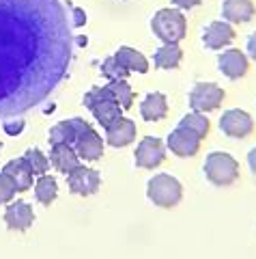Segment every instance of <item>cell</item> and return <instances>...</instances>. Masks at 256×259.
Segmentation results:
<instances>
[{"mask_svg":"<svg viewBox=\"0 0 256 259\" xmlns=\"http://www.w3.org/2000/svg\"><path fill=\"white\" fill-rule=\"evenodd\" d=\"M50 164L60 173H71L76 166H80V156L71 145H50Z\"/></svg>","mask_w":256,"mask_h":259,"instance_id":"15","label":"cell"},{"mask_svg":"<svg viewBox=\"0 0 256 259\" xmlns=\"http://www.w3.org/2000/svg\"><path fill=\"white\" fill-rule=\"evenodd\" d=\"M203 0H172L174 7H179V9H194V7H198Z\"/></svg>","mask_w":256,"mask_h":259,"instance_id":"29","label":"cell"},{"mask_svg":"<svg viewBox=\"0 0 256 259\" xmlns=\"http://www.w3.org/2000/svg\"><path fill=\"white\" fill-rule=\"evenodd\" d=\"M205 175L215 186H230L239 177V164L230 153L213 151L205 160Z\"/></svg>","mask_w":256,"mask_h":259,"instance_id":"4","label":"cell"},{"mask_svg":"<svg viewBox=\"0 0 256 259\" xmlns=\"http://www.w3.org/2000/svg\"><path fill=\"white\" fill-rule=\"evenodd\" d=\"M5 130H7V134H20L22 130H24V123H22V121H18V123H15V125L5 123Z\"/></svg>","mask_w":256,"mask_h":259,"instance_id":"32","label":"cell"},{"mask_svg":"<svg viewBox=\"0 0 256 259\" xmlns=\"http://www.w3.org/2000/svg\"><path fill=\"white\" fill-rule=\"evenodd\" d=\"M82 123H84V119H80V117L56 123L50 130V145H71L74 147L76 136L80 132V127H82Z\"/></svg>","mask_w":256,"mask_h":259,"instance_id":"17","label":"cell"},{"mask_svg":"<svg viewBox=\"0 0 256 259\" xmlns=\"http://www.w3.org/2000/svg\"><path fill=\"white\" fill-rule=\"evenodd\" d=\"M151 28L164 44H179L185 37L187 22L179 9H159L151 20Z\"/></svg>","mask_w":256,"mask_h":259,"instance_id":"2","label":"cell"},{"mask_svg":"<svg viewBox=\"0 0 256 259\" xmlns=\"http://www.w3.org/2000/svg\"><path fill=\"white\" fill-rule=\"evenodd\" d=\"M0 149H3V143H0Z\"/></svg>","mask_w":256,"mask_h":259,"instance_id":"34","label":"cell"},{"mask_svg":"<svg viewBox=\"0 0 256 259\" xmlns=\"http://www.w3.org/2000/svg\"><path fill=\"white\" fill-rule=\"evenodd\" d=\"M252 127H254L252 117L245 110H239V108L226 110L220 119V130L226 136H233V139H245L252 132Z\"/></svg>","mask_w":256,"mask_h":259,"instance_id":"8","label":"cell"},{"mask_svg":"<svg viewBox=\"0 0 256 259\" xmlns=\"http://www.w3.org/2000/svg\"><path fill=\"white\" fill-rule=\"evenodd\" d=\"M35 197L41 205H52V201L58 197V184L52 175H41L35 184Z\"/></svg>","mask_w":256,"mask_h":259,"instance_id":"23","label":"cell"},{"mask_svg":"<svg viewBox=\"0 0 256 259\" xmlns=\"http://www.w3.org/2000/svg\"><path fill=\"white\" fill-rule=\"evenodd\" d=\"M69 13L60 0H0V119L43 104L71 63Z\"/></svg>","mask_w":256,"mask_h":259,"instance_id":"1","label":"cell"},{"mask_svg":"<svg viewBox=\"0 0 256 259\" xmlns=\"http://www.w3.org/2000/svg\"><path fill=\"white\" fill-rule=\"evenodd\" d=\"M74 149L76 153L80 156V160H99L101 153H103V141L101 136L95 132V130L86 123H82V127H80V132L76 136V143H74Z\"/></svg>","mask_w":256,"mask_h":259,"instance_id":"6","label":"cell"},{"mask_svg":"<svg viewBox=\"0 0 256 259\" xmlns=\"http://www.w3.org/2000/svg\"><path fill=\"white\" fill-rule=\"evenodd\" d=\"M101 74L106 78H110V80H125L127 76H130V71H127L114 56H110V59H106L101 65Z\"/></svg>","mask_w":256,"mask_h":259,"instance_id":"27","label":"cell"},{"mask_svg":"<svg viewBox=\"0 0 256 259\" xmlns=\"http://www.w3.org/2000/svg\"><path fill=\"white\" fill-rule=\"evenodd\" d=\"M136 139V123L132 119H116L110 127H106V141L110 147H127Z\"/></svg>","mask_w":256,"mask_h":259,"instance_id":"13","label":"cell"},{"mask_svg":"<svg viewBox=\"0 0 256 259\" xmlns=\"http://www.w3.org/2000/svg\"><path fill=\"white\" fill-rule=\"evenodd\" d=\"M101 184V177L95 168H89V166H76L71 173H67V186L71 192L76 194H82V197H89V194L97 192Z\"/></svg>","mask_w":256,"mask_h":259,"instance_id":"7","label":"cell"},{"mask_svg":"<svg viewBox=\"0 0 256 259\" xmlns=\"http://www.w3.org/2000/svg\"><path fill=\"white\" fill-rule=\"evenodd\" d=\"M235 39V30L228 22H213L205 28V35H203V41L207 48L211 50H222L224 46H228L230 41Z\"/></svg>","mask_w":256,"mask_h":259,"instance_id":"16","label":"cell"},{"mask_svg":"<svg viewBox=\"0 0 256 259\" xmlns=\"http://www.w3.org/2000/svg\"><path fill=\"white\" fill-rule=\"evenodd\" d=\"M114 59L123 65V67L130 71H138V74H145V71L149 69V61L145 59V54H140L138 50H134V48H130V46H121L116 50V54H114Z\"/></svg>","mask_w":256,"mask_h":259,"instance_id":"20","label":"cell"},{"mask_svg":"<svg viewBox=\"0 0 256 259\" xmlns=\"http://www.w3.org/2000/svg\"><path fill=\"white\" fill-rule=\"evenodd\" d=\"M5 223L9 225V229L15 231H26L30 225L35 223V212L30 203L26 201H13V203L5 209Z\"/></svg>","mask_w":256,"mask_h":259,"instance_id":"11","label":"cell"},{"mask_svg":"<svg viewBox=\"0 0 256 259\" xmlns=\"http://www.w3.org/2000/svg\"><path fill=\"white\" fill-rule=\"evenodd\" d=\"M247 164H250V168H252V173H256V147L247 153Z\"/></svg>","mask_w":256,"mask_h":259,"instance_id":"33","label":"cell"},{"mask_svg":"<svg viewBox=\"0 0 256 259\" xmlns=\"http://www.w3.org/2000/svg\"><path fill=\"white\" fill-rule=\"evenodd\" d=\"M218 65H220V71L226 78L230 80H237V78H241L245 76V71H247V59H245V54L241 50H224L220 54V59H218Z\"/></svg>","mask_w":256,"mask_h":259,"instance_id":"12","label":"cell"},{"mask_svg":"<svg viewBox=\"0 0 256 259\" xmlns=\"http://www.w3.org/2000/svg\"><path fill=\"white\" fill-rule=\"evenodd\" d=\"M15 192L18 190H15L13 182L0 171V203H9V201L15 197Z\"/></svg>","mask_w":256,"mask_h":259,"instance_id":"28","label":"cell"},{"mask_svg":"<svg viewBox=\"0 0 256 259\" xmlns=\"http://www.w3.org/2000/svg\"><path fill=\"white\" fill-rule=\"evenodd\" d=\"M93 112V117L97 119V123H101V127L106 130L110 127L112 123H114L116 119H121V106L114 102V100H103V102H97L93 104V106L89 108Z\"/></svg>","mask_w":256,"mask_h":259,"instance_id":"21","label":"cell"},{"mask_svg":"<svg viewBox=\"0 0 256 259\" xmlns=\"http://www.w3.org/2000/svg\"><path fill=\"white\" fill-rule=\"evenodd\" d=\"M222 15H224V20H228L233 24L250 22L254 15V5H252V0H224Z\"/></svg>","mask_w":256,"mask_h":259,"instance_id":"18","label":"cell"},{"mask_svg":"<svg viewBox=\"0 0 256 259\" xmlns=\"http://www.w3.org/2000/svg\"><path fill=\"white\" fill-rule=\"evenodd\" d=\"M24 160L28 162L30 171H33V175H37V177L45 175L47 168H50V158L43 156V153L39 149H35V147H30L26 153H24Z\"/></svg>","mask_w":256,"mask_h":259,"instance_id":"26","label":"cell"},{"mask_svg":"<svg viewBox=\"0 0 256 259\" xmlns=\"http://www.w3.org/2000/svg\"><path fill=\"white\" fill-rule=\"evenodd\" d=\"M112 89V93H114V100L116 104L121 106L123 110H130L132 108V104H134V91H132V87L125 82V80H110V84Z\"/></svg>","mask_w":256,"mask_h":259,"instance_id":"25","label":"cell"},{"mask_svg":"<svg viewBox=\"0 0 256 259\" xmlns=\"http://www.w3.org/2000/svg\"><path fill=\"white\" fill-rule=\"evenodd\" d=\"M166 156V147L164 143L155 139V136H147L142 139L138 149H136V164L140 168H155L164 162Z\"/></svg>","mask_w":256,"mask_h":259,"instance_id":"9","label":"cell"},{"mask_svg":"<svg viewBox=\"0 0 256 259\" xmlns=\"http://www.w3.org/2000/svg\"><path fill=\"white\" fill-rule=\"evenodd\" d=\"M247 54L256 61V32H252V37L247 39Z\"/></svg>","mask_w":256,"mask_h":259,"instance_id":"31","label":"cell"},{"mask_svg":"<svg viewBox=\"0 0 256 259\" xmlns=\"http://www.w3.org/2000/svg\"><path fill=\"white\" fill-rule=\"evenodd\" d=\"M3 173L13 182V186H15V190H18V192H24V190H28L30 186H33V177L35 175H33L28 162L24 158H15L11 162H7L5 168H3Z\"/></svg>","mask_w":256,"mask_h":259,"instance_id":"14","label":"cell"},{"mask_svg":"<svg viewBox=\"0 0 256 259\" xmlns=\"http://www.w3.org/2000/svg\"><path fill=\"white\" fill-rule=\"evenodd\" d=\"M168 149L181 158H189L201 149V139H198L194 132H189V130L179 125L170 136H168Z\"/></svg>","mask_w":256,"mask_h":259,"instance_id":"10","label":"cell"},{"mask_svg":"<svg viewBox=\"0 0 256 259\" xmlns=\"http://www.w3.org/2000/svg\"><path fill=\"white\" fill-rule=\"evenodd\" d=\"M179 125L185 127V130H189V132H194L198 139H205L207 132H209V119H207L203 112H196V110L183 117Z\"/></svg>","mask_w":256,"mask_h":259,"instance_id":"24","label":"cell"},{"mask_svg":"<svg viewBox=\"0 0 256 259\" xmlns=\"http://www.w3.org/2000/svg\"><path fill=\"white\" fill-rule=\"evenodd\" d=\"M147 197L153 201L157 207H174L183 197V188L177 177L162 173L151 177L147 184Z\"/></svg>","mask_w":256,"mask_h":259,"instance_id":"3","label":"cell"},{"mask_svg":"<svg viewBox=\"0 0 256 259\" xmlns=\"http://www.w3.org/2000/svg\"><path fill=\"white\" fill-rule=\"evenodd\" d=\"M181 56H183V52H181L179 44H164L155 52L153 61H155V65L159 69H174L181 63Z\"/></svg>","mask_w":256,"mask_h":259,"instance_id":"22","label":"cell"},{"mask_svg":"<svg viewBox=\"0 0 256 259\" xmlns=\"http://www.w3.org/2000/svg\"><path fill=\"white\" fill-rule=\"evenodd\" d=\"M71 13H74V26H82L84 24V20H86V15H84V11L82 9H71Z\"/></svg>","mask_w":256,"mask_h":259,"instance_id":"30","label":"cell"},{"mask_svg":"<svg viewBox=\"0 0 256 259\" xmlns=\"http://www.w3.org/2000/svg\"><path fill=\"white\" fill-rule=\"evenodd\" d=\"M168 112V102L164 93H149L140 104V115L145 121H159Z\"/></svg>","mask_w":256,"mask_h":259,"instance_id":"19","label":"cell"},{"mask_svg":"<svg viewBox=\"0 0 256 259\" xmlns=\"http://www.w3.org/2000/svg\"><path fill=\"white\" fill-rule=\"evenodd\" d=\"M224 102V89L215 82H198L189 93V106L196 112L215 110Z\"/></svg>","mask_w":256,"mask_h":259,"instance_id":"5","label":"cell"}]
</instances>
